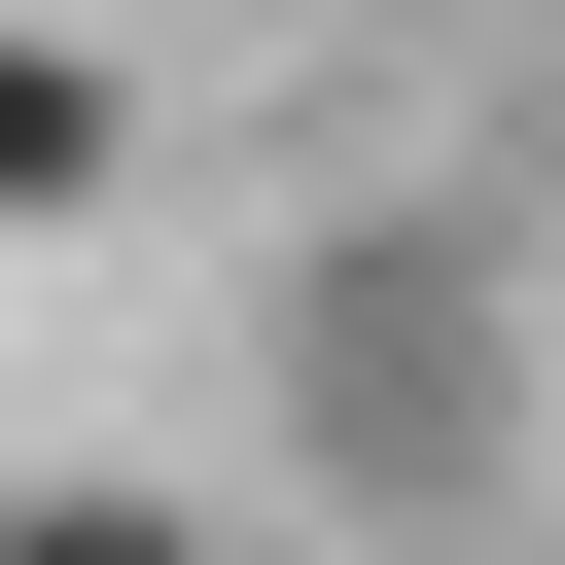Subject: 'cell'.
I'll return each instance as SVG.
<instances>
[{"mask_svg": "<svg viewBox=\"0 0 565 565\" xmlns=\"http://www.w3.org/2000/svg\"><path fill=\"white\" fill-rule=\"evenodd\" d=\"M494 459H530V282H494V212L282 247V494H318V530H494Z\"/></svg>", "mask_w": 565, "mask_h": 565, "instance_id": "cell-1", "label": "cell"}, {"mask_svg": "<svg viewBox=\"0 0 565 565\" xmlns=\"http://www.w3.org/2000/svg\"><path fill=\"white\" fill-rule=\"evenodd\" d=\"M106 177H141V71H106V35H35V0H0V247H71V212H106Z\"/></svg>", "mask_w": 565, "mask_h": 565, "instance_id": "cell-2", "label": "cell"}, {"mask_svg": "<svg viewBox=\"0 0 565 565\" xmlns=\"http://www.w3.org/2000/svg\"><path fill=\"white\" fill-rule=\"evenodd\" d=\"M0 565H212V530H177V494H106V459H35V494H0Z\"/></svg>", "mask_w": 565, "mask_h": 565, "instance_id": "cell-3", "label": "cell"}]
</instances>
